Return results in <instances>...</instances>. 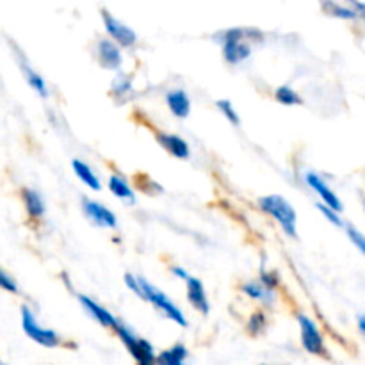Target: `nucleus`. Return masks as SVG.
<instances>
[{
	"label": "nucleus",
	"instance_id": "obj_29",
	"mask_svg": "<svg viewBox=\"0 0 365 365\" xmlns=\"http://www.w3.org/2000/svg\"><path fill=\"white\" fill-rule=\"evenodd\" d=\"M0 289H4V291H7V292H13V294H16L18 292L16 282H14L13 278H11L9 274L2 269V267H0Z\"/></svg>",
	"mask_w": 365,
	"mask_h": 365
},
{
	"label": "nucleus",
	"instance_id": "obj_17",
	"mask_svg": "<svg viewBox=\"0 0 365 365\" xmlns=\"http://www.w3.org/2000/svg\"><path fill=\"white\" fill-rule=\"evenodd\" d=\"M107 187H109V191L113 192L116 198H120L121 202L132 203V205L135 203L134 189L130 187V184H128L127 178L121 177V175H118V173L110 175L109 180H107Z\"/></svg>",
	"mask_w": 365,
	"mask_h": 365
},
{
	"label": "nucleus",
	"instance_id": "obj_34",
	"mask_svg": "<svg viewBox=\"0 0 365 365\" xmlns=\"http://www.w3.org/2000/svg\"><path fill=\"white\" fill-rule=\"evenodd\" d=\"M0 365H2V362H0Z\"/></svg>",
	"mask_w": 365,
	"mask_h": 365
},
{
	"label": "nucleus",
	"instance_id": "obj_13",
	"mask_svg": "<svg viewBox=\"0 0 365 365\" xmlns=\"http://www.w3.org/2000/svg\"><path fill=\"white\" fill-rule=\"evenodd\" d=\"M155 139L164 150H166L170 155H173L175 159H180L185 160L191 157V146L189 143L185 141L184 138L177 134H170V132H163V130H157L155 132Z\"/></svg>",
	"mask_w": 365,
	"mask_h": 365
},
{
	"label": "nucleus",
	"instance_id": "obj_6",
	"mask_svg": "<svg viewBox=\"0 0 365 365\" xmlns=\"http://www.w3.org/2000/svg\"><path fill=\"white\" fill-rule=\"evenodd\" d=\"M21 328H24L25 335L36 344L43 346V348H57L61 344V337L57 331L50 330V328L41 327L36 319L34 312L29 309L27 305L21 307Z\"/></svg>",
	"mask_w": 365,
	"mask_h": 365
},
{
	"label": "nucleus",
	"instance_id": "obj_22",
	"mask_svg": "<svg viewBox=\"0 0 365 365\" xmlns=\"http://www.w3.org/2000/svg\"><path fill=\"white\" fill-rule=\"evenodd\" d=\"M274 100H277L278 103H282V106L287 107L299 106V103L303 102L302 95H299L294 88H291V86H278V88L274 89Z\"/></svg>",
	"mask_w": 365,
	"mask_h": 365
},
{
	"label": "nucleus",
	"instance_id": "obj_4",
	"mask_svg": "<svg viewBox=\"0 0 365 365\" xmlns=\"http://www.w3.org/2000/svg\"><path fill=\"white\" fill-rule=\"evenodd\" d=\"M114 334L118 335L121 344L130 353L135 365H157L155 348H153V344L148 339H143L139 335H135L134 330L130 327H127L123 321L118 323V327L114 328Z\"/></svg>",
	"mask_w": 365,
	"mask_h": 365
},
{
	"label": "nucleus",
	"instance_id": "obj_23",
	"mask_svg": "<svg viewBox=\"0 0 365 365\" xmlns=\"http://www.w3.org/2000/svg\"><path fill=\"white\" fill-rule=\"evenodd\" d=\"M132 78L127 75L120 73L113 82H110V95L116 100H125L130 96L132 93Z\"/></svg>",
	"mask_w": 365,
	"mask_h": 365
},
{
	"label": "nucleus",
	"instance_id": "obj_19",
	"mask_svg": "<svg viewBox=\"0 0 365 365\" xmlns=\"http://www.w3.org/2000/svg\"><path fill=\"white\" fill-rule=\"evenodd\" d=\"M187 359L189 349L182 342H177L157 355V365H185Z\"/></svg>",
	"mask_w": 365,
	"mask_h": 365
},
{
	"label": "nucleus",
	"instance_id": "obj_32",
	"mask_svg": "<svg viewBox=\"0 0 365 365\" xmlns=\"http://www.w3.org/2000/svg\"><path fill=\"white\" fill-rule=\"evenodd\" d=\"M359 328L362 334H365V316H360L359 317Z\"/></svg>",
	"mask_w": 365,
	"mask_h": 365
},
{
	"label": "nucleus",
	"instance_id": "obj_27",
	"mask_svg": "<svg viewBox=\"0 0 365 365\" xmlns=\"http://www.w3.org/2000/svg\"><path fill=\"white\" fill-rule=\"evenodd\" d=\"M346 234H348L349 241L353 242V246H355V248L365 257V235L362 232L356 230V228L351 227V225H348V227H346Z\"/></svg>",
	"mask_w": 365,
	"mask_h": 365
},
{
	"label": "nucleus",
	"instance_id": "obj_1",
	"mask_svg": "<svg viewBox=\"0 0 365 365\" xmlns=\"http://www.w3.org/2000/svg\"><path fill=\"white\" fill-rule=\"evenodd\" d=\"M264 34L257 29H241V27H232L227 31L220 32L216 36L217 43L221 45V53L227 64H241L252 57L253 52V43L260 41Z\"/></svg>",
	"mask_w": 365,
	"mask_h": 365
},
{
	"label": "nucleus",
	"instance_id": "obj_10",
	"mask_svg": "<svg viewBox=\"0 0 365 365\" xmlns=\"http://www.w3.org/2000/svg\"><path fill=\"white\" fill-rule=\"evenodd\" d=\"M303 180H305V184L309 185L312 191H316V195L321 198V203H324L327 207H330V209L337 210V212H342V202L339 200V196L335 195L334 191L330 189V185L324 182V178L321 177V175H317L316 171H307L305 175H303Z\"/></svg>",
	"mask_w": 365,
	"mask_h": 365
},
{
	"label": "nucleus",
	"instance_id": "obj_25",
	"mask_svg": "<svg viewBox=\"0 0 365 365\" xmlns=\"http://www.w3.org/2000/svg\"><path fill=\"white\" fill-rule=\"evenodd\" d=\"M216 107H217V110H220V113L227 118V121H230V123L235 125V127H237V125H241V116H239V113L235 110L234 103H232L230 100H217Z\"/></svg>",
	"mask_w": 365,
	"mask_h": 365
},
{
	"label": "nucleus",
	"instance_id": "obj_2",
	"mask_svg": "<svg viewBox=\"0 0 365 365\" xmlns=\"http://www.w3.org/2000/svg\"><path fill=\"white\" fill-rule=\"evenodd\" d=\"M139 299L150 303L157 312L163 314L166 319L173 321L175 324L182 328H187L189 321L187 317L184 316V312L180 310V307L173 302L168 294H164L160 289H157L155 285L150 284L146 278L139 277Z\"/></svg>",
	"mask_w": 365,
	"mask_h": 365
},
{
	"label": "nucleus",
	"instance_id": "obj_21",
	"mask_svg": "<svg viewBox=\"0 0 365 365\" xmlns=\"http://www.w3.org/2000/svg\"><path fill=\"white\" fill-rule=\"evenodd\" d=\"M21 68H24V75H25V78H27V84L31 86V88L34 89L39 96H41V98H46V96H48V86H46L45 78H43L38 71L32 70L29 64H24Z\"/></svg>",
	"mask_w": 365,
	"mask_h": 365
},
{
	"label": "nucleus",
	"instance_id": "obj_11",
	"mask_svg": "<svg viewBox=\"0 0 365 365\" xmlns=\"http://www.w3.org/2000/svg\"><path fill=\"white\" fill-rule=\"evenodd\" d=\"M78 303H81L82 309L86 310V314H88L93 321H96L100 327L109 328V330L114 331V328H116L118 323H120V319H118V317H114V314H110L106 307H102L100 303H96L95 299H91L89 296L78 294Z\"/></svg>",
	"mask_w": 365,
	"mask_h": 365
},
{
	"label": "nucleus",
	"instance_id": "obj_24",
	"mask_svg": "<svg viewBox=\"0 0 365 365\" xmlns=\"http://www.w3.org/2000/svg\"><path fill=\"white\" fill-rule=\"evenodd\" d=\"M267 328V314L264 310H255V312L250 314L248 321H246V331L253 337L264 334Z\"/></svg>",
	"mask_w": 365,
	"mask_h": 365
},
{
	"label": "nucleus",
	"instance_id": "obj_20",
	"mask_svg": "<svg viewBox=\"0 0 365 365\" xmlns=\"http://www.w3.org/2000/svg\"><path fill=\"white\" fill-rule=\"evenodd\" d=\"M321 7H323V11L328 16L341 18V20H356L359 18V14H356V11L351 6H341L337 2H323Z\"/></svg>",
	"mask_w": 365,
	"mask_h": 365
},
{
	"label": "nucleus",
	"instance_id": "obj_28",
	"mask_svg": "<svg viewBox=\"0 0 365 365\" xmlns=\"http://www.w3.org/2000/svg\"><path fill=\"white\" fill-rule=\"evenodd\" d=\"M317 209H319V212L323 214L324 220L330 221L331 225H335V227H344V221H342L341 212H337V210L330 209V207H327V205H324V203H319V205H317Z\"/></svg>",
	"mask_w": 365,
	"mask_h": 365
},
{
	"label": "nucleus",
	"instance_id": "obj_15",
	"mask_svg": "<svg viewBox=\"0 0 365 365\" xmlns=\"http://www.w3.org/2000/svg\"><path fill=\"white\" fill-rule=\"evenodd\" d=\"M166 106L175 118H187L191 114V98L184 89H171L166 93Z\"/></svg>",
	"mask_w": 365,
	"mask_h": 365
},
{
	"label": "nucleus",
	"instance_id": "obj_26",
	"mask_svg": "<svg viewBox=\"0 0 365 365\" xmlns=\"http://www.w3.org/2000/svg\"><path fill=\"white\" fill-rule=\"evenodd\" d=\"M259 280L262 282L264 285H266L267 289H271V291L277 292V289L280 287L282 284V278H280V273L274 269H262L259 274Z\"/></svg>",
	"mask_w": 365,
	"mask_h": 365
},
{
	"label": "nucleus",
	"instance_id": "obj_5",
	"mask_svg": "<svg viewBox=\"0 0 365 365\" xmlns=\"http://www.w3.org/2000/svg\"><path fill=\"white\" fill-rule=\"evenodd\" d=\"M299 327V339H302V346L307 353L314 356H321V359H328V349L324 344V337L321 334L319 327L312 317L307 314H298L296 316Z\"/></svg>",
	"mask_w": 365,
	"mask_h": 365
},
{
	"label": "nucleus",
	"instance_id": "obj_8",
	"mask_svg": "<svg viewBox=\"0 0 365 365\" xmlns=\"http://www.w3.org/2000/svg\"><path fill=\"white\" fill-rule=\"evenodd\" d=\"M121 46H118L113 39L102 38L96 43V59L103 70L118 71L123 66V52Z\"/></svg>",
	"mask_w": 365,
	"mask_h": 365
},
{
	"label": "nucleus",
	"instance_id": "obj_18",
	"mask_svg": "<svg viewBox=\"0 0 365 365\" xmlns=\"http://www.w3.org/2000/svg\"><path fill=\"white\" fill-rule=\"evenodd\" d=\"M21 200H24L25 210H27L29 216L34 217V220L45 216V212H46L45 200H43V196L39 195L36 189L25 187L24 191H21Z\"/></svg>",
	"mask_w": 365,
	"mask_h": 365
},
{
	"label": "nucleus",
	"instance_id": "obj_9",
	"mask_svg": "<svg viewBox=\"0 0 365 365\" xmlns=\"http://www.w3.org/2000/svg\"><path fill=\"white\" fill-rule=\"evenodd\" d=\"M82 210H84L86 217H88L93 225H96V227L110 228V230H114V228L118 227L116 214L110 209H107L106 205H102V203L95 202V200H82Z\"/></svg>",
	"mask_w": 365,
	"mask_h": 365
},
{
	"label": "nucleus",
	"instance_id": "obj_14",
	"mask_svg": "<svg viewBox=\"0 0 365 365\" xmlns=\"http://www.w3.org/2000/svg\"><path fill=\"white\" fill-rule=\"evenodd\" d=\"M241 291L248 296L253 302L262 303L264 307H274L277 303V292L267 289L262 282L257 278V280H248L241 285Z\"/></svg>",
	"mask_w": 365,
	"mask_h": 365
},
{
	"label": "nucleus",
	"instance_id": "obj_16",
	"mask_svg": "<svg viewBox=\"0 0 365 365\" xmlns=\"http://www.w3.org/2000/svg\"><path fill=\"white\" fill-rule=\"evenodd\" d=\"M71 168H73V173L86 187H89L91 191H100L102 189V182H100V177L96 175V171L89 166L88 163L81 159H73L71 163Z\"/></svg>",
	"mask_w": 365,
	"mask_h": 365
},
{
	"label": "nucleus",
	"instance_id": "obj_30",
	"mask_svg": "<svg viewBox=\"0 0 365 365\" xmlns=\"http://www.w3.org/2000/svg\"><path fill=\"white\" fill-rule=\"evenodd\" d=\"M170 273L173 274L175 278H178V280H184V282H187L189 278V273L187 271L184 269V267H180V266H173V267H170Z\"/></svg>",
	"mask_w": 365,
	"mask_h": 365
},
{
	"label": "nucleus",
	"instance_id": "obj_33",
	"mask_svg": "<svg viewBox=\"0 0 365 365\" xmlns=\"http://www.w3.org/2000/svg\"><path fill=\"white\" fill-rule=\"evenodd\" d=\"M260 365H266V364H260Z\"/></svg>",
	"mask_w": 365,
	"mask_h": 365
},
{
	"label": "nucleus",
	"instance_id": "obj_3",
	"mask_svg": "<svg viewBox=\"0 0 365 365\" xmlns=\"http://www.w3.org/2000/svg\"><path fill=\"white\" fill-rule=\"evenodd\" d=\"M259 207L264 214L273 217L285 235L296 237L298 235V214L296 209L280 195H267L259 198Z\"/></svg>",
	"mask_w": 365,
	"mask_h": 365
},
{
	"label": "nucleus",
	"instance_id": "obj_12",
	"mask_svg": "<svg viewBox=\"0 0 365 365\" xmlns=\"http://www.w3.org/2000/svg\"><path fill=\"white\" fill-rule=\"evenodd\" d=\"M185 296H187V302L192 309L196 310L202 316H207L210 312V302L209 296H207L205 285L200 278L191 277L185 282Z\"/></svg>",
	"mask_w": 365,
	"mask_h": 365
},
{
	"label": "nucleus",
	"instance_id": "obj_31",
	"mask_svg": "<svg viewBox=\"0 0 365 365\" xmlns=\"http://www.w3.org/2000/svg\"><path fill=\"white\" fill-rule=\"evenodd\" d=\"M351 7L356 11V14H359V18L365 25V2H351Z\"/></svg>",
	"mask_w": 365,
	"mask_h": 365
},
{
	"label": "nucleus",
	"instance_id": "obj_7",
	"mask_svg": "<svg viewBox=\"0 0 365 365\" xmlns=\"http://www.w3.org/2000/svg\"><path fill=\"white\" fill-rule=\"evenodd\" d=\"M102 20L107 32V38L113 39L118 46H121V48H132L138 43V34H135L134 29L125 25L116 16H113L107 11H102Z\"/></svg>",
	"mask_w": 365,
	"mask_h": 365
}]
</instances>
